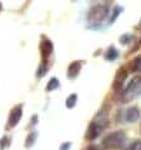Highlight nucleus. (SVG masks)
I'll return each mask as SVG.
<instances>
[{
	"label": "nucleus",
	"mask_w": 141,
	"mask_h": 150,
	"mask_svg": "<svg viewBox=\"0 0 141 150\" xmlns=\"http://www.w3.org/2000/svg\"><path fill=\"white\" fill-rule=\"evenodd\" d=\"M125 142V134L124 131L117 130V131H112V133L107 134L106 137L102 139V145L107 149H117L121 148Z\"/></svg>",
	"instance_id": "obj_1"
},
{
	"label": "nucleus",
	"mask_w": 141,
	"mask_h": 150,
	"mask_svg": "<svg viewBox=\"0 0 141 150\" xmlns=\"http://www.w3.org/2000/svg\"><path fill=\"white\" fill-rule=\"evenodd\" d=\"M141 93V76H134L133 79L130 80V83L128 84V86L124 90L123 93V98H124V101H128L130 99H133L135 95Z\"/></svg>",
	"instance_id": "obj_2"
},
{
	"label": "nucleus",
	"mask_w": 141,
	"mask_h": 150,
	"mask_svg": "<svg viewBox=\"0 0 141 150\" xmlns=\"http://www.w3.org/2000/svg\"><path fill=\"white\" fill-rule=\"evenodd\" d=\"M109 16V6L107 5H95L87 13L89 21H102Z\"/></svg>",
	"instance_id": "obj_3"
},
{
	"label": "nucleus",
	"mask_w": 141,
	"mask_h": 150,
	"mask_svg": "<svg viewBox=\"0 0 141 150\" xmlns=\"http://www.w3.org/2000/svg\"><path fill=\"white\" fill-rule=\"evenodd\" d=\"M21 115H23V106L21 105L13 108V110L10 111V115H9L8 123H6V129H13L14 126H16L21 119Z\"/></svg>",
	"instance_id": "obj_4"
},
{
	"label": "nucleus",
	"mask_w": 141,
	"mask_h": 150,
	"mask_svg": "<svg viewBox=\"0 0 141 150\" xmlns=\"http://www.w3.org/2000/svg\"><path fill=\"white\" fill-rule=\"evenodd\" d=\"M54 51V45H53V41L48 38H43L41 39V43H40V53L43 59H48L49 56L53 54Z\"/></svg>",
	"instance_id": "obj_5"
},
{
	"label": "nucleus",
	"mask_w": 141,
	"mask_h": 150,
	"mask_svg": "<svg viewBox=\"0 0 141 150\" xmlns=\"http://www.w3.org/2000/svg\"><path fill=\"white\" fill-rule=\"evenodd\" d=\"M129 75V70L126 68H120L117 70V73L115 75V80H114V89L115 90H119V89L123 88L125 80L128 79Z\"/></svg>",
	"instance_id": "obj_6"
},
{
	"label": "nucleus",
	"mask_w": 141,
	"mask_h": 150,
	"mask_svg": "<svg viewBox=\"0 0 141 150\" xmlns=\"http://www.w3.org/2000/svg\"><path fill=\"white\" fill-rule=\"evenodd\" d=\"M101 130H102V126H101L100 124L95 123V121H92V123H90V125H89V128H87V130H86L85 138H86L87 140H94V139H96L99 135H100Z\"/></svg>",
	"instance_id": "obj_7"
},
{
	"label": "nucleus",
	"mask_w": 141,
	"mask_h": 150,
	"mask_svg": "<svg viewBox=\"0 0 141 150\" xmlns=\"http://www.w3.org/2000/svg\"><path fill=\"white\" fill-rule=\"evenodd\" d=\"M140 118V109L136 106H130L128 110L125 111V120L128 123H135Z\"/></svg>",
	"instance_id": "obj_8"
},
{
	"label": "nucleus",
	"mask_w": 141,
	"mask_h": 150,
	"mask_svg": "<svg viewBox=\"0 0 141 150\" xmlns=\"http://www.w3.org/2000/svg\"><path fill=\"white\" fill-rule=\"evenodd\" d=\"M81 64H82V62L76 60V62H73L69 65V68H68V78L69 79L78 78V75L80 74V70H81V68H82Z\"/></svg>",
	"instance_id": "obj_9"
},
{
	"label": "nucleus",
	"mask_w": 141,
	"mask_h": 150,
	"mask_svg": "<svg viewBox=\"0 0 141 150\" xmlns=\"http://www.w3.org/2000/svg\"><path fill=\"white\" fill-rule=\"evenodd\" d=\"M104 56H105L106 60H109V62H112V60H115L117 56H119V51L115 49V46H110V48L106 50V53H105Z\"/></svg>",
	"instance_id": "obj_10"
},
{
	"label": "nucleus",
	"mask_w": 141,
	"mask_h": 150,
	"mask_svg": "<svg viewBox=\"0 0 141 150\" xmlns=\"http://www.w3.org/2000/svg\"><path fill=\"white\" fill-rule=\"evenodd\" d=\"M130 70L131 71H140L141 70V55L136 56V58L130 63Z\"/></svg>",
	"instance_id": "obj_11"
},
{
	"label": "nucleus",
	"mask_w": 141,
	"mask_h": 150,
	"mask_svg": "<svg viewBox=\"0 0 141 150\" xmlns=\"http://www.w3.org/2000/svg\"><path fill=\"white\" fill-rule=\"evenodd\" d=\"M36 139H37V133L36 131H31V133L27 135L26 140H25V148H31L32 145L35 144Z\"/></svg>",
	"instance_id": "obj_12"
},
{
	"label": "nucleus",
	"mask_w": 141,
	"mask_h": 150,
	"mask_svg": "<svg viewBox=\"0 0 141 150\" xmlns=\"http://www.w3.org/2000/svg\"><path fill=\"white\" fill-rule=\"evenodd\" d=\"M60 86V81H59V79L58 78H51L49 83H48V85H46V91H53L55 90V89H58Z\"/></svg>",
	"instance_id": "obj_13"
},
{
	"label": "nucleus",
	"mask_w": 141,
	"mask_h": 150,
	"mask_svg": "<svg viewBox=\"0 0 141 150\" xmlns=\"http://www.w3.org/2000/svg\"><path fill=\"white\" fill-rule=\"evenodd\" d=\"M76 101H78V94H70L66 101H65V104H66L68 109H73L76 105Z\"/></svg>",
	"instance_id": "obj_14"
},
{
	"label": "nucleus",
	"mask_w": 141,
	"mask_h": 150,
	"mask_svg": "<svg viewBox=\"0 0 141 150\" xmlns=\"http://www.w3.org/2000/svg\"><path fill=\"white\" fill-rule=\"evenodd\" d=\"M123 11V8L121 6H116L115 9H114V13H112V16H111V19H110V24H112L116 19H117V16H119V14Z\"/></svg>",
	"instance_id": "obj_15"
},
{
	"label": "nucleus",
	"mask_w": 141,
	"mask_h": 150,
	"mask_svg": "<svg viewBox=\"0 0 141 150\" xmlns=\"http://www.w3.org/2000/svg\"><path fill=\"white\" fill-rule=\"evenodd\" d=\"M9 138L8 137H3L1 138V140H0V150H4L6 146H8V144H9Z\"/></svg>",
	"instance_id": "obj_16"
},
{
	"label": "nucleus",
	"mask_w": 141,
	"mask_h": 150,
	"mask_svg": "<svg viewBox=\"0 0 141 150\" xmlns=\"http://www.w3.org/2000/svg\"><path fill=\"white\" fill-rule=\"evenodd\" d=\"M131 39H133V36H131L130 34H124L123 36L120 38V43L121 44H128Z\"/></svg>",
	"instance_id": "obj_17"
},
{
	"label": "nucleus",
	"mask_w": 141,
	"mask_h": 150,
	"mask_svg": "<svg viewBox=\"0 0 141 150\" xmlns=\"http://www.w3.org/2000/svg\"><path fill=\"white\" fill-rule=\"evenodd\" d=\"M130 150H141V140H135L130 146Z\"/></svg>",
	"instance_id": "obj_18"
},
{
	"label": "nucleus",
	"mask_w": 141,
	"mask_h": 150,
	"mask_svg": "<svg viewBox=\"0 0 141 150\" xmlns=\"http://www.w3.org/2000/svg\"><path fill=\"white\" fill-rule=\"evenodd\" d=\"M70 146H71V143H70V142L63 143V144H61V146H60V149H59V150H69V149H70Z\"/></svg>",
	"instance_id": "obj_19"
},
{
	"label": "nucleus",
	"mask_w": 141,
	"mask_h": 150,
	"mask_svg": "<svg viewBox=\"0 0 141 150\" xmlns=\"http://www.w3.org/2000/svg\"><path fill=\"white\" fill-rule=\"evenodd\" d=\"M89 150H97V148L96 146H90V148H89Z\"/></svg>",
	"instance_id": "obj_20"
},
{
	"label": "nucleus",
	"mask_w": 141,
	"mask_h": 150,
	"mask_svg": "<svg viewBox=\"0 0 141 150\" xmlns=\"http://www.w3.org/2000/svg\"><path fill=\"white\" fill-rule=\"evenodd\" d=\"M1 10H3V4L0 3V11H1Z\"/></svg>",
	"instance_id": "obj_21"
},
{
	"label": "nucleus",
	"mask_w": 141,
	"mask_h": 150,
	"mask_svg": "<svg viewBox=\"0 0 141 150\" xmlns=\"http://www.w3.org/2000/svg\"><path fill=\"white\" fill-rule=\"evenodd\" d=\"M73 1H76V0H73Z\"/></svg>",
	"instance_id": "obj_22"
},
{
	"label": "nucleus",
	"mask_w": 141,
	"mask_h": 150,
	"mask_svg": "<svg viewBox=\"0 0 141 150\" xmlns=\"http://www.w3.org/2000/svg\"><path fill=\"white\" fill-rule=\"evenodd\" d=\"M140 131H141V128H140Z\"/></svg>",
	"instance_id": "obj_23"
},
{
	"label": "nucleus",
	"mask_w": 141,
	"mask_h": 150,
	"mask_svg": "<svg viewBox=\"0 0 141 150\" xmlns=\"http://www.w3.org/2000/svg\"><path fill=\"white\" fill-rule=\"evenodd\" d=\"M140 44H141V41H140Z\"/></svg>",
	"instance_id": "obj_24"
}]
</instances>
